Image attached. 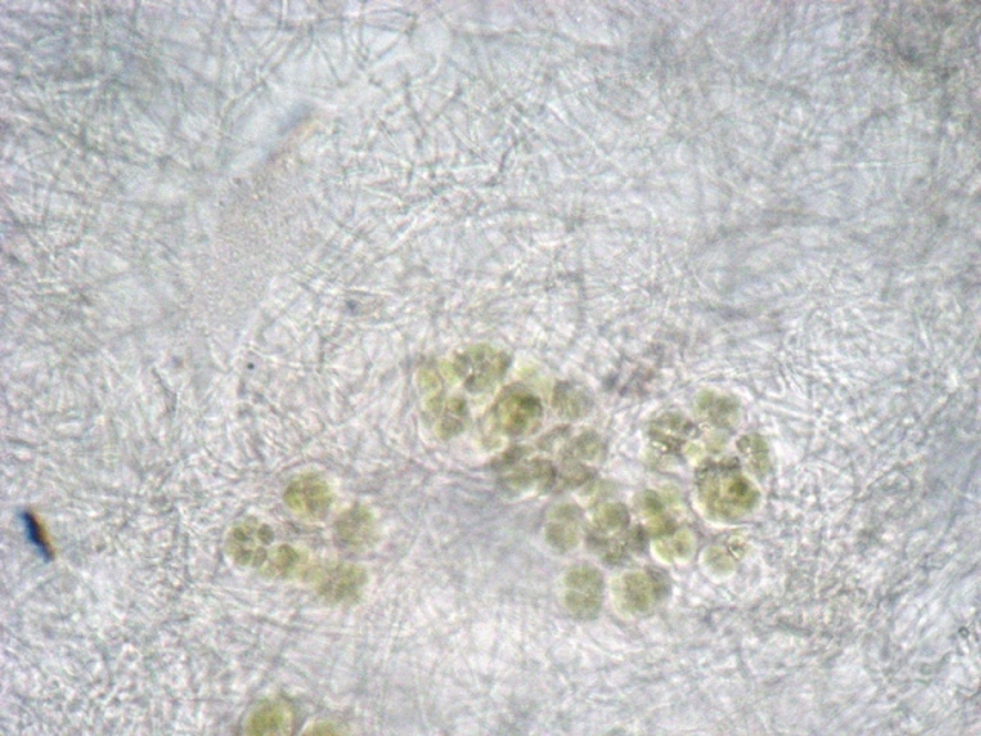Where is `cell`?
<instances>
[{
    "mask_svg": "<svg viewBox=\"0 0 981 736\" xmlns=\"http://www.w3.org/2000/svg\"><path fill=\"white\" fill-rule=\"evenodd\" d=\"M565 602L578 618H594L600 612L604 582L601 572L592 566H575L566 575Z\"/></svg>",
    "mask_w": 981,
    "mask_h": 736,
    "instance_id": "4",
    "label": "cell"
},
{
    "mask_svg": "<svg viewBox=\"0 0 981 736\" xmlns=\"http://www.w3.org/2000/svg\"><path fill=\"white\" fill-rule=\"evenodd\" d=\"M508 356L491 347L479 345L457 356L454 372L473 393L493 388L508 370Z\"/></svg>",
    "mask_w": 981,
    "mask_h": 736,
    "instance_id": "3",
    "label": "cell"
},
{
    "mask_svg": "<svg viewBox=\"0 0 981 736\" xmlns=\"http://www.w3.org/2000/svg\"><path fill=\"white\" fill-rule=\"evenodd\" d=\"M272 540L269 526L249 520L233 529L227 540V548L238 565L264 568L272 552Z\"/></svg>",
    "mask_w": 981,
    "mask_h": 736,
    "instance_id": "5",
    "label": "cell"
},
{
    "mask_svg": "<svg viewBox=\"0 0 981 736\" xmlns=\"http://www.w3.org/2000/svg\"><path fill=\"white\" fill-rule=\"evenodd\" d=\"M329 485L316 476L299 477L286 491V503L293 513L306 520H322L332 508Z\"/></svg>",
    "mask_w": 981,
    "mask_h": 736,
    "instance_id": "6",
    "label": "cell"
},
{
    "mask_svg": "<svg viewBox=\"0 0 981 736\" xmlns=\"http://www.w3.org/2000/svg\"><path fill=\"white\" fill-rule=\"evenodd\" d=\"M658 551L664 559H680V557L687 556L690 551L689 537L683 534V536L675 537V539L666 540V542L661 543V548Z\"/></svg>",
    "mask_w": 981,
    "mask_h": 736,
    "instance_id": "18",
    "label": "cell"
},
{
    "mask_svg": "<svg viewBox=\"0 0 981 736\" xmlns=\"http://www.w3.org/2000/svg\"><path fill=\"white\" fill-rule=\"evenodd\" d=\"M293 715L290 707L283 701H269L252 713L247 723L250 735H281L289 733Z\"/></svg>",
    "mask_w": 981,
    "mask_h": 736,
    "instance_id": "10",
    "label": "cell"
},
{
    "mask_svg": "<svg viewBox=\"0 0 981 736\" xmlns=\"http://www.w3.org/2000/svg\"><path fill=\"white\" fill-rule=\"evenodd\" d=\"M434 418L437 421V431L442 437H451L463 431L470 419V411L462 399H436L431 405Z\"/></svg>",
    "mask_w": 981,
    "mask_h": 736,
    "instance_id": "13",
    "label": "cell"
},
{
    "mask_svg": "<svg viewBox=\"0 0 981 736\" xmlns=\"http://www.w3.org/2000/svg\"><path fill=\"white\" fill-rule=\"evenodd\" d=\"M704 413H706L707 419L713 422V424L727 425L733 418H735V408L732 404H729L727 399L722 398H709L704 401L701 405Z\"/></svg>",
    "mask_w": 981,
    "mask_h": 736,
    "instance_id": "17",
    "label": "cell"
},
{
    "mask_svg": "<svg viewBox=\"0 0 981 736\" xmlns=\"http://www.w3.org/2000/svg\"><path fill=\"white\" fill-rule=\"evenodd\" d=\"M692 433V425L689 422L678 418H667L658 422L657 427L653 428V434L658 442L675 448L683 444L684 439Z\"/></svg>",
    "mask_w": 981,
    "mask_h": 736,
    "instance_id": "16",
    "label": "cell"
},
{
    "mask_svg": "<svg viewBox=\"0 0 981 736\" xmlns=\"http://www.w3.org/2000/svg\"><path fill=\"white\" fill-rule=\"evenodd\" d=\"M335 537L338 545L347 551H365L376 540V522L373 514L356 505L345 511L335 525Z\"/></svg>",
    "mask_w": 981,
    "mask_h": 736,
    "instance_id": "8",
    "label": "cell"
},
{
    "mask_svg": "<svg viewBox=\"0 0 981 736\" xmlns=\"http://www.w3.org/2000/svg\"><path fill=\"white\" fill-rule=\"evenodd\" d=\"M493 427L509 437H523L539 430L543 421L540 399L523 387L506 388L491 410Z\"/></svg>",
    "mask_w": 981,
    "mask_h": 736,
    "instance_id": "2",
    "label": "cell"
},
{
    "mask_svg": "<svg viewBox=\"0 0 981 736\" xmlns=\"http://www.w3.org/2000/svg\"><path fill=\"white\" fill-rule=\"evenodd\" d=\"M580 539L578 513L572 506H562L555 510L546 526V540L558 551H569Z\"/></svg>",
    "mask_w": 981,
    "mask_h": 736,
    "instance_id": "11",
    "label": "cell"
},
{
    "mask_svg": "<svg viewBox=\"0 0 981 736\" xmlns=\"http://www.w3.org/2000/svg\"><path fill=\"white\" fill-rule=\"evenodd\" d=\"M304 563H306V560H304L301 552L296 551L292 546L281 545L278 548L272 549L269 560H267L263 569L266 574L272 575V577H281V579H284V577H292V575L298 574Z\"/></svg>",
    "mask_w": 981,
    "mask_h": 736,
    "instance_id": "14",
    "label": "cell"
},
{
    "mask_svg": "<svg viewBox=\"0 0 981 736\" xmlns=\"http://www.w3.org/2000/svg\"><path fill=\"white\" fill-rule=\"evenodd\" d=\"M661 585L649 572H630L621 580V602L630 612H647L657 603Z\"/></svg>",
    "mask_w": 981,
    "mask_h": 736,
    "instance_id": "9",
    "label": "cell"
},
{
    "mask_svg": "<svg viewBox=\"0 0 981 736\" xmlns=\"http://www.w3.org/2000/svg\"><path fill=\"white\" fill-rule=\"evenodd\" d=\"M741 448L742 451H744L745 456H747V459H749L750 464L753 465V468H758V470L765 468V465H767V462H765V459H767V454H765V451L762 450L764 445H762V442L759 441V439L749 437V439L742 441Z\"/></svg>",
    "mask_w": 981,
    "mask_h": 736,
    "instance_id": "19",
    "label": "cell"
},
{
    "mask_svg": "<svg viewBox=\"0 0 981 736\" xmlns=\"http://www.w3.org/2000/svg\"><path fill=\"white\" fill-rule=\"evenodd\" d=\"M367 585V572L355 565H336L318 577V591L330 603H353Z\"/></svg>",
    "mask_w": 981,
    "mask_h": 736,
    "instance_id": "7",
    "label": "cell"
},
{
    "mask_svg": "<svg viewBox=\"0 0 981 736\" xmlns=\"http://www.w3.org/2000/svg\"><path fill=\"white\" fill-rule=\"evenodd\" d=\"M600 450V439L595 434H583L566 447L562 456V465L586 467L585 460L595 459Z\"/></svg>",
    "mask_w": 981,
    "mask_h": 736,
    "instance_id": "15",
    "label": "cell"
},
{
    "mask_svg": "<svg viewBox=\"0 0 981 736\" xmlns=\"http://www.w3.org/2000/svg\"><path fill=\"white\" fill-rule=\"evenodd\" d=\"M555 411L566 419H581L592 410V399L580 385L562 382L554 390Z\"/></svg>",
    "mask_w": 981,
    "mask_h": 736,
    "instance_id": "12",
    "label": "cell"
},
{
    "mask_svg": "<svg viewBox=\"0 0 981 736\" xmlns=\"http://www.w3.org/2000/svg\"><path fill=\"white\" fill-rule=\"evenodd\" d=\"M699 499L713 517L739 519L758 503V491L735 465L713 464L698 476Z\"/></svg>",
    "mask_w": 981,
    "mask_h": 736,
    "instance_id": "1",
    "label": "cell"
}]
</instances>
